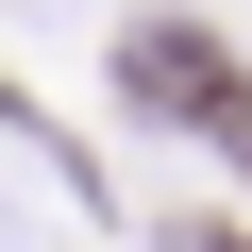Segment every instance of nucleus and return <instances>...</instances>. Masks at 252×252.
<instances>
[{
	"instance_id": "1",
	"label": "nucleus",
	"mask_w": 252,
	"mask_h": 252,
	"mask_svg": "<svg viewBox=\"0 0 252 252\" xmlns=\"http://www.w3.org/2000/svg\"><path fill=\"white\" fill-rule=\"evenodd\" d=\"M135 101H152V118H252V84H235L202 34H135Z\"/></svg>"
}]
</instances>
